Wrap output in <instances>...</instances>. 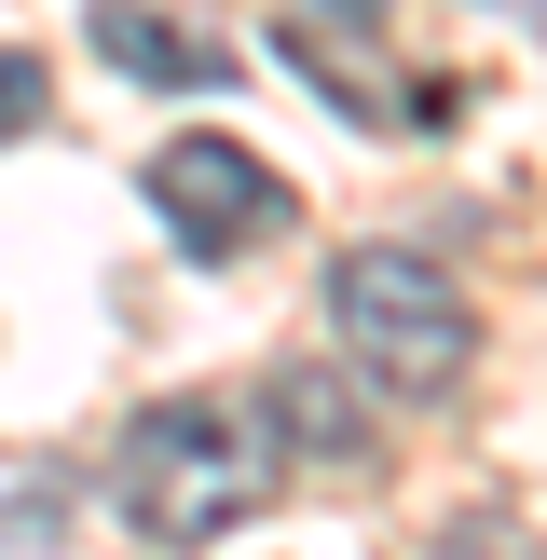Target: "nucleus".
Here are the masks:
<instances>
[{
	"instance_id": "obj_1",
	"label": "nucleus",
	"mask_w": 547,
	"mask_h": 560,
	"mask_svg": "<svg viewBox=\"0 0 547 560\" xmlns=\"http://www.w3.org/2000/svg\"><path fill=\"white\" fill-rule=\"evenodd\" d=\"M274 465H288L274 410H246V397H164V410H137L124 465H109V506H124V534H151V547H219L233 520L274 506Z\"/></svg>"
},
{
	"instance_id": "obj_2",
	"label": "nucleus",
	"mask_w": 547,
	"mask_h": 560,
	"mask_svg": "<svg viewBox=\"0 0 547 560\" xmlns=\"http://www.w3.org/2000/svg\"><path fill=\"white\" fill-rule=\"evenodd\" d=\"M328 328H342V355L383 397H438V383H465V355H479V315H465L452 273L410 260V246H342V260H328Z\"/></svg>"
},
{
	"instance_id": "obj_3",
	"label": "nucleus",
	"mask_w": 547,
	"mask_h": 560,
	"mask_svg": "<svg viewBox=\"0 0 547 560\" xmlns=\"http://www.w3.org/2000/svg\"><path fill=\"white\" fill-rule=\"evenodd\" d=\"M151 219L191 260H246L260 233H288V178H274L246 137H164L151 151Z\"/></svg>"
},
{
	"instance_id": "obj_4",
	"label": "nucleus",
	"mask_w": 547,
	"mask_h": 560,
	"mask_svg": "<svg viewBox=\"0 0 547 560\" xmlns=\"http://www.w3.org/2000/svg\"><path fill=\"white\" fill-rule=\"evenodd\" d=\"M274 42L301 55V82L342 124H424V96L383 82V0H274Z\"/></svg>"
},
{
	"instance_id": "obj_5",
	"label": "nucleus",
	"mask_w": 547,
	"mask_h": 560,
	"mask_svg": "<svg viewBox=\"0 0 547 560\" xmlns=\"http://www.w3.org/2000/svg\"><path fill=\"white\" fill-rule=\"evenodd\" d=\"M96 55H109V69H137V82H219V42L137 14V0H96Z\"/></svg>"
},
{
	"instance_id": "obj_6",
	"label": "nucleus",
	"mask_w": 547,
	"mask_h": 560,
	"mask_svg": "<svg viewBox=\"0 0 547 560\" xmlns=\"http://www.w3.org/2000/svg\"><path fill=\"white\" fill-rule=\"evenodd\" d=\"M274 438H288V452H370V410H356L328 370H288L274 383Z\"/></svg>"
},
{
	"instance_id": "obj_7",
	"label": "nucleus",
	"mask_w": 547,
	"mask_h": 560,
	"mask_svg": "<svg viewBox=\"0 0 547 560\" xmlns=\"http://www.w3.org/2000/svg\"><path fill=\"white\" fill-rule=\"evenodd\" d=\"M424 560H547V547L520 534V520H492V506H479V520H438V534H424Z\"/></svg>"
},
{
	"instance_id": "obj_8",
	"label": "nucleus",
	"mask_w": 547,
	"mask_h": 560,
	"mask_svg": "<svg viewBox=\"0 0 547 560\" xmlns=\"http://www.w3.org/2000/svg\"><path fill=\"white\" fill-rule=\"evenodd\" d=\"M42 109H55L42 55H14V42H0V137H27V124H42Z\"/></svg>"
}]
</instances>
